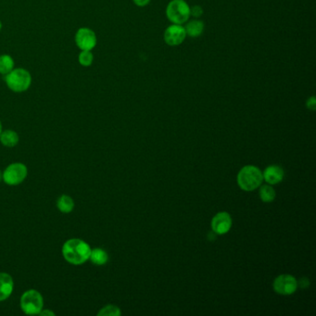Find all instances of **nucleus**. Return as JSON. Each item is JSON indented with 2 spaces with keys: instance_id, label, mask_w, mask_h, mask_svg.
Returning a JSON list of instances; mask_svg holds the SVG:
<instances>
[{
  "instance_id": "obj_1",
  "label": "nucleus",
  "mask_w": 316,
  "mask_h": 316,
  "mask_svg": "<svg viewBox=\"0 0 316 316\" xmlns=\"http://www.w3.org/2000/svg\"><path fill=\"white\" fill-rule=\"evenodd\" d=\"M91 250L86 241L71 239L67 240L62 247V255L69 264L81 265L89 260Z\"/></svg>"
},
{
  "instance_id": "obj_2",
  "label": "nucleus",
  "mask_w": 316,
  "mask_h": 316,
  "mask_svg": "<svg viewBox=\"0 0 316 316\" xmlns=\"http://www.w3.org/2000/svg\"><path fill=\"white\" fill-rule=\"evenodd\" d=\"M238 185L240 188L247 191H253L259 188L264 181L263 173L254 165H247L240 171L238 175Z\"/></svg>"
},
{
  "instance_id": "obj_3",
  "label": "nucleus",
  "mask_w": 316,
  "mask_h": 316,
  "mask_svg": "<svg viewBox=\"0 0 316 316\" xmlns=\"http://www.w3.org/2000/svg\"><path fill=\"white\" fill-rule=\"evenodd\" d=\"M8 88L15 93H23L31 87L32 75L29 71L23 68H17L5 75Z\"/></svg>"
},
{
  "instance_id": "obj_4",
  "label": "nucleus",
  "mask_w": 316,
  "mask_h": 316,
  "mask_svg": "<svg viewBox=\"0 0 316 316\" xmlns=\"http://www.w3.org/2000/svg\"><path fill=\"white\" fill-rule=\"evenodd\" d=\"M20 304L24 313L35 315L39 314V312L43 310L44 299L40 292L35 289H30L22 295Z\"/></svg>"
},
{
  "instance_id": "obj_5",
  "label": "nucleus",
  "mask_w": 316,
  "mask_h": 316,
  "mask_svg": "<svg viewBox=\"0 0 316 316\" xmlns=\"http://www.w3.org/2000/svg\"><path fill=\"white\" fill-rule=\"evenodd\" d=\"M166 15L175 24H185L190 16V8L185 0H172L166 9Z\"/></svg>"
},
{
  "instance_id": "obj_6",
  "label": "nucleus",
  "mask_w": 316,
  "mask_h": 316,
  "mask_svg": "<svg viewBox=\"0 0 316 316\" xmlns=\"http://www.w3.org/2000/svg\"><path fill=\"white\" fill-rule=\"evenodd\" d=\"M27 174V167L24 164H12L3 172V180L9 186H18L25 180Z\"/></svg>"
},
{
  "instance_id": "obj_7",
  "label": "nucleus",
  "mask_w": 316,
  "mask_h": 316,
  "mask_svg": "<svg viewBox=\"0 0 316 316\" xmlns=\"http://www.w3.org/2000/svg\"><path fill=\"white\" fill-rule=\"evenodd\" d=\"M273 287L277 294L288 296L297 290L298 282L292 275H281L275 278L273 283Z\"/></svg>"
},
{
  "instance_id": "obj_8",
  "label": "nucleus",
  "mask_w": 316,
  "mask_h": 316,
  "mask_svg": "<svg viewBox=\"0 0 316 316\" xmlns=\"http://www.w3.org/2000/svg\"><path fill=\"white\" fill-rule=\"evenodd\" d=\"M97 35L93 30L87 27L80 28L75 34V43L81 50L91 51L97 46Z\"/></svg>"
},
{
  "instance_id": "obj_9",
  "label": "nucleus",
  "mask_w": 316,
  "mask_h": 316,
  "mask_svg": "<svg viewBox=\"0 0 316 316\" xmlns=\"http://www.w3.org/2000/svg\"><path fill=\"white\" fill-rule=\"evenodd\" d=\"M187 33L185 27H183L180 24H174L165 30L164 40L171 47H176L184 42Z\"/></svg>"
},
{
  "instance_id": "obj_10",
  "label": "nucleus",
  "mask_w": 316,
  "mask_h": 316,
  "mask_svg": "<svg viewBox=\"0 0 316 316\" xmlns=\"http://www.w3.org/2000/svg\"><path fill=\"white\" fill-rule=\"evenodd\" d=\"M211 229L217 234H226L232 227V218L225 211L218 212L211 220Z\"/></svg>"
},
{
  "instance_id": "obj_11",
  "label": "nucleus",
  "mask_w": 316,
  "mask_h": 316,
  "mask_svg": "<svg viewBox=\"0 0 316 316\" xmlns=\"http://www.w3.org/2000/svg\"><path fill=\"white\" fill-rule=\"evenodd\" d=\"M264 180L271 186L280 183L284 178V170L278 165H270L263 173Z\"/></svg>"
},
{
  "instance_id": "obj_12",
  "label": "nucleus",
  "mask_w": 316,
  "mask_h": 316,
  "mask_svg": "<svg viewBox=\"0 0 316 316\" xmlns=\"http://www.w3.org/2000/svg\"><path fill=\"white\" fill-rule=\"evenodd\" d=\"M13 279L7 273H0V301L11 297L13 291Z\"/></svg>"
},
{
  "instance_id": "obj_13",
  "label": "nucleus",
  "mask_w": 316,
  "mask_h": 316,
  "mask_svg": "<svg viewBox=\"0 0 316 316\" xmlns=\"http://www.w3.org/2000/svg\"><path fill=\"white\" fill-rule=\"evenodd\" d=\"M0 141L3 144V146L7 147H13L17 146L19 143V135L13 130H5L2 131L0 135Z\"/></svg>"
},
{
  "instance_id": "obj_14",
  "label": "nucleus",
  "mask_w": 316,
  "mask_h": 316,
  "mask_svg": "<svg viewBox=\"0 0 316 316\" xmlns=\"http://www.w3.org/2000/svg\"><path fill=\"white\" fill-rule=\"evenodd\" d=\"M89 260L96 265L101 266V265H104V264L108 263L109 255H108V253L104 250L100 249V248H97V249H94V250H91Z\"/></svg>"
},
{
  "instance_id": "obj_15",
  "label": "nucleus",
  "mask_w": 316,
  "mask_h": 316,
  "mask_svg": "<svg viewBox=\"0 0 316 316\" xmlns=\"http://www.w3.org/2000/svg\"><path fill=\"white\" fill-rule=\"evenodd\" d=\"M203 29H204V24H203V22H201L199 20L190 21L187 24V26L185 27L187 35L191 36V37H197V36L201 35L203 32Z\"/></svg>"
},
{
  "instance_id": "obj_16",
  "label": "nucleus",
  "mask_w": 316,
  "mask_h": 316,
  "mask_svg": "<svg viewBox=\"0 0 316 316\" xmlns=\"http://www.w3.org/2000/svg\"><path fill=\"white\" fill-rule=\"evenodd\" d=\"M57 207L63 213H70L74 209V201L68 195H62L57 201Z\"/></svg>"
},
{
  "instance_id": "obj_17",
  "label": "nucleus",
  "mask_w": 316,
  "mask_h": 316,
  "mask_svg": "<svg viewBox=\"0 0 316 316\" xmlns=\"http://www.w3.org/2000/svg\"><path fill=\"white\" fill-rule=\"evenodd\" d=\"M14 69V60L10 55L0 56V74L7 75Z\"/></svg>"
},
{
  "instance_id": "obj_18",
  "label": "nucleus",
  "mask_w": 316,
  "mask_h": 316,
  "mask_svg": "<svg viewBox=\"0 0 316 316\" xmlns=\"http://www.w3.org/2000/svg\"><path fill=\"white\" fill-rule=\"evenodd\" d=\"M260 198L264 202H272L275 199V191L271 185L263 186L260 189Z\"/></svg>"
},
{
  "instance_id": "obj_19",
  "label": "nucleus",
  "mask_w": 316,
  "mask_h": 316,
  "mask_svg": "<svg viewBox=\"0 0 316 316\" xmlns=\"http://www.w3.org/2000/svg\"><path fill=\"white\" fill-rule=\"evenodd\" d=\"M99 316H120L121 310L115 305H107L98 312Z\"/></svg>"
},
{
  "instance_id": "obj_20",
  "label": "nucleus",
  "mask_w": 316,
  "mask_h": 316,
  "mask_svg": "<svg viewBox=\"0 0 316 316\" xmlns=\"http://www.w3.org/2000/svg\"><path fill=\"white\" fill-rule=\"evenodd\" d=\"M78 60H79V63L85 66V67H88L90 65H92L93 63V60H94V56L91 51L89 50H82L81 53L79 54V57H78Z\"/></svg>"
},
{
  "instance_id": "obj_21",
  "label": "nucleus",
  "mask_w": 316,
  "mask_h": 316,
  "mask_svg": "<svg viewBox=\"0 0 316 316\" xmlns=\"http://www.w3.org/2000/svg\"><path fill=\"white\" fill-rule=\"evenodd\" d=\"M203 13V10L200 6H194L190 9V14L193 16V17L199 18L202 15Z\"/></svg>"
},
{
  "instance_id": "obj_22",
  "label": "nucleus",
  "mask_w": 316,
  "mask_h": 316,
  "mask_svg": "<svg viewBox=\"0 0 316 316\" xmlns=\"http://www.w3.org/2000/svg\"><path fill=\"white\" fill-rule=\"evenodd\" d=\"M315 99H314V97H311L307 101V107H308V109H310L311 111H314L315 110Z\"/></svg>"
},
{
  "instance_id": "obj_23",
  "label": "nucleus",
  "mask_w": 316,
  "mask_h": 316,
  "mask_svg": "<svg viewBox=\"0 0 316 316\" xmlns=\"http://www.w3.org/2000/svg\"><path fill=\"white\" fill-rule=\"evenodd\" d=\"M136 6L144 7L146 6L150 0H133Z\"/></svg>"
},
{
  "instance_id": "obj_24",
  "label": "nucleus",
  "mask_w": 316,
  "mask_h": 316,
  "mask_svg": "<svg viewBox=\"0 0 316 316\" xmlns=\"http://www.w3.org/2000/svg\"><path fill=\"white\" fill-rule=\"evenodd\" d=\"M39 314L43 316H54L55 315V312H53L52 310H44V309H43V310L39 312Z\"/></svg>"
},
{
  "instance_id": "obj_25",
  "label": "nucleus",
  "mask_w": 316,
  "mask_h": 316,
  "mask_svg": "<svg viewBox=\"0 0 316 316\" xmlns=\"http://www.w3.org/2000/svg\"><path fill=\"white\" fill-rule=\"evenodd\" d=\"M3 180V173L0 171V181Z\"/></svg>"
},
{
  "instance_id": "obj_26",
  "label": "nucleus",
  "mask_w": 316,
  "mask_h": 316,
  "mask_svg": "<svg viewBox=\"0 0 316 316\" xmlns=\"http://www.w3.org/2000/svg\"><path fill=\"white\" fill-rule=\"evenodd\" d=\"M1 133H2V124H1V122H0V135H1Z\"/></svg>"
},
{
  "instance_id": "obj_27",
  "label": "nucleus",
  "mask_w": 316,
  "mask_h": 316,
  "mask_svg": "<svg viewBox=\"0 0 316 316\" xmlns=\"http://www.w3.org/2000/svg\"><path fill=\"white\" fill-rule=\"evenodd\" d=\"M2 29V24H1V22H0V31Z\"/></svg>"
}]
</instances>
